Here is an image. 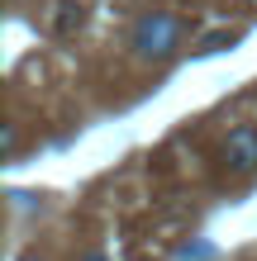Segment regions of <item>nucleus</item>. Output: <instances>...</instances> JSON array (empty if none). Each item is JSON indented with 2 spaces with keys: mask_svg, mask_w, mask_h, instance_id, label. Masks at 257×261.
I'll use <instances>...</instances> for the list:
<instances>
[{
  "mask_svg": "<svg viewBox=\"0 0 257 261\" xmlns=\"http://www.w3.org/2000/svg\"><path fill=\"white\" fill-rule=\"evenodd\" d=\"M181 34H186V24L176 19V14H162V10H153V14H143L138 24H133V53L143 57V62H167V57H176V48H181Z\"/></svg>",
  "mask_w": 257,
  "mask_h": 261,
  "instance_id": "1",
  "label": "nucleus"
},
{
  "mask_svg": "<svg viewBox=\"0 0 257 261\" xmlns=\"http://www.w3.org/2000/svg\"><path fill=\"white\" fill-rule=\"evenodd\" d=\"M224 166L233 176H252L257 171V128L252 124H238L224 138Z\"/></svg>",
  "mask_w": 257,
  "mask_h": 261,
  "instance_id": "2",
  "label": "nucleus"
},
{
  "mask_svg": "<svg viewBox=\"0 0 257 261\" xmlns=\"http://www.w3.org/2000/svg\"><path fill=\"white\" fill-rule=\"evenodd\" d=\"M233 43H238L233 29H219V34H209V38L200 43V53H224V48H233Z\"/></svg>",
  "mask_w": 257,
  "mask_h": 261,
  "instance_id": "3",
  "label": "nucleus"
},
{
  "mask_svg": "<svg viewBox=\"0 0 257 261\" xmlns=\"http://www.w3.org/2000/svg\"><path fill=\"white\" fill-rule=\"evenodd\" d=\"M0 147H5V162H14V152H19V128L14 124L0 128Z\"/></svg>",
  "mask_w": 257,
  "mask_h": 261,
  "instance_id": "4",
  "label": "nucleus"
},
{
  "mask_svg": "<svg viewBox=\"0 0 257 261\" xmlns=\"http://www.w3.org/2000/svg\"><path fill=\"white\" fill-rule=\"evenodd\" d=\"M209 256H215L209 242H191V247H181V261H209Z\"/></svg>",
  "mask_w": 257,
  "mask_h": 261,
  "instance_id": "5",
  "label": "nucleus"
},
{
  "mask_svg": "<svg viewBox=\"0 0 257 261\" xmlns=\"http://www.w3.org/2000/svg\"><path fill=\"white\" fill-rule=\"evenodd\" d=\"M86 261H110V256H105V252H90V256H86Z\"/></svg>",
  "mask_w": 257,
  "mask_h": 261,
  "instance_id": "6",
  "label": "nucleus"
},
{
  "mask_svg": "<svg viewBox=\"0 0 257 261\" xmlns=\"http://www.w3.org/2000/svg\"><path fill=\"white\" fill-rule=\"evenodd\" d=\"M19 261H38V256H19Z\"/></svg>",
  "mask_w": 257,
  "mask_h": 261,
  "instance_id": "7",
  "label": "nucleus"
}]
</instances>
